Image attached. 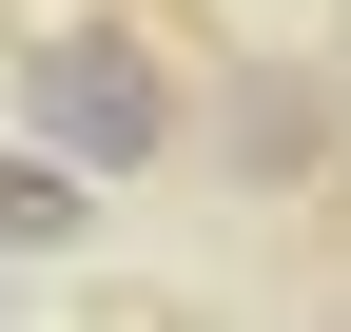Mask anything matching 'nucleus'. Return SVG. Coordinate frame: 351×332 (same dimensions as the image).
Returning a JSON list of instances; mask_svg holds the SVG:
<instances>
[{"label":"nucleus","instance_id":"nucleus-3","mask_svg":"<svg viewBox=\"0 0 351 332\" xmlns=\"http://www.w3.org/2000/svg\"><path fill=\"white\" fill-rule=\"evenodd\" d=\"M234 117H254V137H234L254 176H332V98H313V78H254Z\"/></svg>","mask_w":351,"mask_h":332},{"label":"nucleus","instance_id":"nucleus-2","mask_svg":"<svg viewBox=\"0 0 351 332\" xmlns=\"http://www.w3.org/2000/svg\"><path fill=\"white\" fill-rule=\"evenodd\" d=\"M78 195H98V176H78L59 137H20V156H0V254H59V235H78Z\"/></svg>","mask_w":351,"mask_h":332},{"label":"nucleus","instance_id":"nucleus-1","mask_svg":"<svg viewBox=\"0 0 351 332\" xmlns=\"http://www.w3.org/2000/svg\"><path fill=\"white\" fill-rule=\"evenodd\" d=\"M20 137H59L78 176H156V156H195V59H176L156 20H39L20 39Z\"/></svg>","mask_w":351,"mask_h":332}]
</instances>
